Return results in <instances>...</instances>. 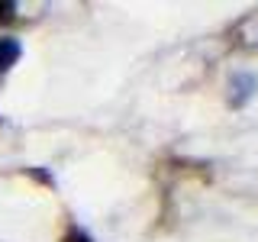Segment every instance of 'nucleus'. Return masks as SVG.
<instances>
[{"instance_id":"nucleus-1","label":"nucleus","mask_w":258,"mask_h":242,"mask_svg":"<svg viewBox=\"0 0 258 242\" xmlns=\"http://www.w3.org/2000/svg\"><path fill=\"white\" fill-rule=\"evenodd\" d=\"M16 62H20V42L16 39H0V71H7Z\"/></svg>"},{"instance_id":"nucleus-2","label":"nucleus","mask_w":258,"mask_h":242,"mask_svg":"<svg viewBox=\"0 0 258 242\" xmlns=\"http://www.w3.org/2000/svg\"><path fill=\"white\" fill-rule=\"evenodd\" d=\"M64 242H91V239H87L84 232H68V239H64Z\"/></svg>"},{"instance_id":"nucleus-3","label":"nucleus","mask_w":258,"mask_h":242,"mask_svg":"<svg viewBox=\"0 0 258 242\" xmlns=\"http://www.w3.org/2000/svg\"><path fill=\"white\" fill-rule=\"evenodd\" d=\"M10 13H13V7H10V4H0V20H7Z\"/></svg>"}]
</instances>
